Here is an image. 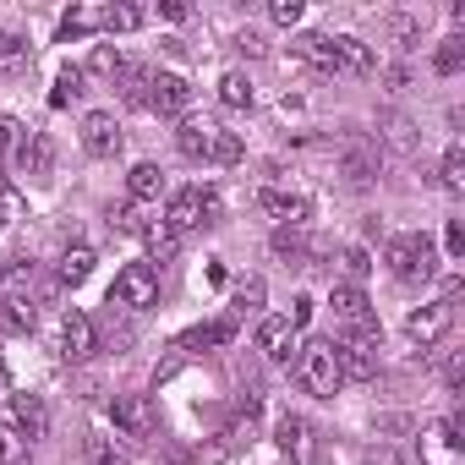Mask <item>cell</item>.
Here are the masks:
<instances>
[{"mask_svg":"<svg viewBox=\"0 0 465 465\" xmlns=\"http://www.w3.org/2000/svg\"><path fill=\"white\" fill-rule=\"evenodd\" d=\"M296 383L312 394V400H334L345 389V372H340V345L334 340H307L296 351Z\"/></svg>","mask_w":465,"mask_h":465,"instance_id":"6da1fadb","label":"cell"},{"mask_svg":"<svg viewBox=\"0 0 465 465\" xmlns=\"http://www.w3.org/2000/svg\"><path fill=\"white\" fill-rule=\"evenodd\" d=\"M383 263L394 269V280H405V285H427V280L438 274V247H432L427 236H394L389 252H383Z\"/></svg>","mask_w":465,"mask_h":465,"instance_id":"7a4b0ae2","label":"cell"},{"mask_svg":"<svg viewBox=\"0 0 465 465\" xmlns=\"http://www.w3.org/2000/svg\"><path fill=\"white\" fill-rule=\"evenodd\" d=\"M164 224L175 230V236H186V230H197V224H219V197H213V192H203V186H186V192H175V197H170Z\"/></svg>","mask_w":465,"mask_h":465,"instance_id":"3957f363","label":"cell"},{"mask_svg":"<svg viewBox=\"0 0 465 465\" xmlns=\"http://www.w3.org/2000/svg\"><path fill=\"white\" fill-rule=\"evenodd\" d=\"M159 302V269L153 263H126L115 274V291H110V307H132V312H148Z\"/></svg>","mask_w":465,"mask_h":465,"instance_id":"277c9868","label":"cell"},{"mask_svg":"<svg viewBox=\"0 0 465 465\" xmlns=\"http://www.w3.org/2000/svg\"><path fill=\"white\" fill-rule=\"evenodd\" d=\"M465 421L460 416H443L427 438H421V465H460V449H465Z\"/></svg>","mask_w":465,"mask_h":465,"instance_id":"5b68a950","label":"cell"},{"mask_svg":"<svg viewBox=\"0 0 465 465\" xmlns=\"http://www.w3.org/2000/svg\"><path fill=\"white\" fill-rule=\"evenodd\" d=\"M258 208H263L269 219H280V230H302V224L312 219L307 192H280V186H269V192L258 197Z\"/></svg>","mask_w":465,"mask_h":465,"instance_id":"8992f818","label":"cell"},{"mask_svg":"<svg viewBox=\"0 0 465 465\" xmlns=\"http://www.w3.org/2000/svg\"><path fill=\"white\" fill-rule=\"evenodd\" d=\"M449 323H454V307H449V302H427V307H416V312L405 318V334L427 351V345H438V340L449 334Z\"/></svg>","mask_w":465,"mask_h":465,"instance_id":"52a82bcc","label":"cell"},{"mask_svg":"<svg viewBox=\"0 0 465 465\" xmlns=\"http://www.w3.org/2000/svg\"><path fill=\"white\" fill-rule=\"evenodd\" d=\"M186 104H192L186 77H175V72H153V77H148V110H159V115H181Z\"/></svg>","mask_w":465,"mask_h":465,"instance_id":"ba28073f","label":"cell"},{"mask_svg":"<svg viewBox=\"0 0 465 465\" xmlns=\"http://www.w3.org/2000/svg\"><path fill=\"white\" fill-rule=\"evenodd\" d=\"M83 148H88L94 159H110V153L121 148V121H115L110 110H94V115H83Z\"/></svg>","mask_w":465,"mask_h":465,"instance_id":"9c48e42d","label":"cell"},{"mask_svg":"<svg viewBox=\"0 0 465 465\" xmlns=\"http://www.w3.org/2000/svg\"><path fill=\"white\" fill-rule=\"evenodd\" d=\"M340 170H345V181H351V186H372V175L383 170V153H378L372 143L351 137V143H345V153H340Z\"/></svg>","mask_w":465,"mask_h":465,"instance_id":"30bf717a","label":"cell"},{"mask_svg":"<svg viewBox=\"0 0 465 465\" xmlns=\"http://www.w3.org/2000/svg\"><path fill=\"white\" fill-rule=\"evenodd\" d=\"M110 416H115V427H121L126 438H148V432H153V405H148V394H115Z\"/></svg>","mask_w":465,"mask_h":465,"instance_id":"8fae6325","label":"cell"},{"mask_svg":"<svg viewBox=\"0 0 465 465\" xmlns=\"http://www.w3.org/2000/svg\"><path fill=\"white\" fill-rule=\"evenodd\" d=\"M61 356L66 361H88L94 356V318L88 312H66L61 318Z\"/></svg>","mask_w":465,"mask_h":465,"instance_id":"7c38bea8","label":"cell"},{"mask_svg":"<svg viewBox=\"0 0 465 465\" xmlns=\"http://www.w3.org/2000/svg\"><path fill=\"white\" fill-rule=\"evenodd\" d=\"M12 427H17L28 443L45 438V432H50V405H45L39 394H17V400H12Z\"/></svg>","mask_w":465,"mask_h":465,"instance_id":"4fadbf2b","label":"cell"},{"mask_svg":"<svg viewBox=\"0 0 465 465\" xmlns=\"http://www.w3.org/2000/svg\"><path fill=\"white\" fill-rule=\"evenodd\" d=\"M12 153H17V170H23V175H50V164H55V143H50L45 132H28Z\"/></svg>","mask_w":465,"mask_h":465,"instance_id":"5bb4252c","label":"cell"},{"mask_svg":"<svg viewBox=\"0 0 465 465\" xmlns=\"http://www.w3.org/2000/svg\"><path fill=\"white\" fill-rule=\"evenodd\" d=\"M296 55H302L307 66H318L323 77H340V61H334V39H329V34H302V39H296Z\"/></svg>","mask_w":465,"mask_h":465,"instance_id":"9a60e30c","label":"cell"},{"mask_svg":"<svg viewBox=\"0 0 465 465\" xmlns=\"http://www.w3.org/2000/svg\"><path fill=\"white\" fill-rule=\"evenodd\" d=\"M334 61H340V77H367L372 72V50L356 34H340L334 39Z\"/></svg>","mask_w":465,"mask_h":465,"instance_id":"2e32d148","label":"cell"},{"mask_svg":"<svg viewBox=\"0 0 465 465\" xmlns=\"http://www.w3.org/2000/svg\"><path fill=\"white\" fill-rule=\"evenodd\" d=\"M329 307L351 323V329H361V323H372V307H367V296H361V285H334V296H329Z\"/></svg>","mask_w":465,"mask_h":465,"instance_id":"e0dca14e","label":"cell"},{"mask_svg":"<svg viewBox=\"0 0 465 465\" xmlns=\"http://www.w3.org/2000/svg\"><path fill=\"white\" fill-rule=\"evenodd\" d=\"M258 345L269 351V361H291V351H296V329H291L285 318H263V329H258Z\"/></svg>","mask_w":465,"mask_h":465,"instance_id":"ac0fdd59","label":"cell"},{"mask_svg":"<svg viewBox=\"0 0 465 465\" xmlns=\"http://www.w3.org/2000/svg\"><path fill=\"white\" fill-rule=\"evenodd\" d=\"M230 340H236V318H219V323H203V329L181 334L175 345L181 351H208V345H230Z\"/></svg>","mask_w":465,"mask_h":465,"instance_id":"d6986e66","label":"cell"},{"mask_svg":"<svg viewBox=\"0 0 465 465\" xmlns=\"http://www.w3.org/2000/svg\"><path fill=\"white\" fill-rule=\"evenodd\" d=\"M143 23H148V12H143V6H132V0L99 6V28H104V34H132V28H143Z\"/></svg>","mask_w":465,"mask_h":465,"instance_id":"ffe728a7","label":"cell"},{"mask_svg":"<svg viewBox=\"0 0 465 465\" xmlns=\"http://www.w3.org/2000/svg\"><path fill=\"white\" fill-rule=\"evenodd\" d=\"M208 143H213V126H208V121H181V126H175L181 159H208Z\"/></svg>","mask_w":465,"mask_h":465,"instance_id":"44dd1931","label":"cell"},{"mask_svg":"<svg viewBox=\"0 0 465 465\" xmlns=\"http://www.w3.org/2000/svg\"><path fill=\"white\" fill-rule=\"evenodd\" d=\"M164 192V170L159 164H132V175H126V197L132 203H153Z\"/></svg>","mask_w":465,"mask_h":465,"instance_id":"7402d4cb","label":"cell"},{"mask_svg":"<svg viewBox=\"0 0 465 465\" xmlns=\"http://www.w3.org/2000/svg\"><path fill=\"white\" fill-rule=\"evenodd\" d=\"M28 66H34L28 39H23V34H0V77H17V72H28Z\"/></svg>","mask_w":465,"mask_h":465,"instance_id":"603a6c76","label":"cell"},{"mask_svg":"<svg viewBox=\"0 0 465 465\" xmlns=\"http://www.w3.org/2000/svg\"><path fill=\"white\" fill-rule=\"evenodd\" d=\"M94 263H99V258H94V247H66V252H61L55 280H61V285H83V280L94 274Z\"/></svg>","mask_w":465,"mask_h":465,"instance_id":"cb8c5ba5","label":"cell"},{"mask_svg":"<svg viewBox=\"0 0 465 465\" xmlns=\"http://www.w3.org/2000/svg\"><path fill=\"white\" fill-rule=\"evenodd\" d=\"M34 329V302L28 296H6L0 302V334H28Z\"/></svg>","mask_w":465,"mask_h":465,"instance_id":"d4e9b609","label":"cell"},{"mask_svg":"<svg viewBox=\"0 0 465 465\" xmlns=\"http://www.w3.org/2000/svg\"><path fill=\"white\" fill-rule=\"evenodd\" d=\"M83 94H88V72H83V66H66V72L55 77V88H50V104H55V110H66V104H72V99H83Z\"/></svg>","mask_w":465,"mask_h":465,"instance_id":"484cf974","label":"cell"},{"mask_svg":"<svg viewBox=\"0 0 465 465\" xmlns=\"http://www.w3.org/2000/svg\"><path fill=\"white\" fill-rule=\"evenodd\" d=\"M219 104L247 110V104H252V77H247V72H224V77H219Z\"/></svg>","mask_w":465,"mask_h":465,"instance_id":"4316f807","label":"cell"},{"mask_svg":"<svg viewBox=\"0 0 465 465\" xmlns=\"http://www.w3.org/2000/svg\"><path fill=\"white\" fill-rule=\"evenodd\" d=\"M143 242H148V252L164 263V258H175V247H181V236H175V230L159 219V224H143Z\"/></svg>","mask_w":465,"mask_h":465,"instance_id":"83f0119b","label":"cell"},{"mask_svg":"<svg viewBox=\"0 0 465 465\" xmlns=\"http://www.w3.org/2000/svg\"><path fill=\"white\" fill-rule=\"evenodd\" d=\"M94 28H99V6H72L61 17V39H88Z\"/></svg>","mask_w":465,"mask_h":465,"instance_id":"f1b7e54d","label":"cell"},{"mask_svg":"<svg viewBox=\"0 0 465 465\" xmlns=\"http://www.w3.org/2000/svg\"><path fill=\"white\" fill-rule=\"evenodd\" d=\"M0 465H28V438L12 421H0Z\"/></svg>","mask_w":465,"mask_h":465,"instance_id":"f546056e","label":"cell"},{"mask_svg":"<svg viewBox=\"0 0 465 465\" xmlns=\"http://www.w3.org/2000/svg\"><path fill=\"white\" fill-rule=\"evenodd\" d=\"M208 159H213V164H236V159H242V137H236V132H224V126H213Z\"/></svg>","mask_w":465,"mask_h":465,"instance_id":"4dcf8cb0","label":"cell"},{"mask_svg":"<svg viewBox=\"0 0 465 465\" xmlns=\"http://www.w3.org/2000/svg\"><path fill=\"white\" fill-rule=\"evenodd\" d=\"M148 77H153V72H143V66H126V72H121V94H126V104L148 110Z\"/></svg>","mask_w":465,"mask_h":465,"instance_id":"1f68e13d","label":"cell"},{"mask_svg":"<svg viewBox=\"0 0 465 465\" xmlns=\"http://www.w3.org/2000/svg\"><path fill=\"white\" fill-rule=\"evenodd\" d=\"M438 175H443V192H465V148H460V143H449Z\"/></svg>","mask_w":465,"mask_h":465,"instance_id":"d6a6232c","label":"cell"},{"mask_svg":"<svg viewBox=\"0 0 465 465\" xmlns=\"http://www.w3.org/2000/svg\"><path fill=\"white\" fill-rule=\"evenodd\" d=\"M302 432H307V421H302V416H280V449H285V454H296V460H302V449H307V438H302Z\"/></svg>","mask_w":465,"mask_h":465,"instance_id":"836d02e7","label":"cell"},{"mask_svg":"<svg viewBox=\"0 0 465 465\" xmlns=\"http://www.w3.org/2000/svg\"><path fill=\"white\" fill-rule=\"evenodd\" d=\"M88 72H99V77H121V72H126V61H121V50H115V45H99V50H94V61H88Z\"/></svg>","mask_w":465,"mask_h":465,"instance_id":"e575fe53","label":"cell"},{"mask_svg":"<svg viewBox=\"0 0 465 465\" xmlns=\"http://www.w3.org/2000/svg\"><path fill=\"white\" fill-rule=\"evenodd\" d=\"M23 208H28V203H23V192H17V186H12L6 175H0V224H12V219H23Z\"/></svg>","mask_w":465,"mask_h":465,"instance_id":"d590c367","label":"cell"},{"mask_svg":"<svg viewBox=\"0 0 465 465\" xmlns=\"http://www.w3.org/2000/svg\"><path fill=\"white\" fill-rule=\"evenodd\" d=\"M432 66H438V77H454V72L465 66V45H460V39H449V45L432 55Z\"/></svg>","mask_w":465,"mask_h":465,"instance_id":"8d00e7d4","label":"cell"},{"mask_svg":"<svg viewBox=\"0 0 465 465\" xmlns=\"http://www.w3.org/2000/svg\"><path fill=\"white\" fill-rule=\"evenodd\" d=\"M274 252H280V258H291V263H296V258H302V252H307V242H302V230H274Z\"/></svg>","mask_w":465,"mask_h":465,"instance_id":"74e56055","label":"cell"},{"mask_svg":"<svg viewBox=\"0 0 465 465\" xmlns=\"http://www.w3.org/2000/svg\"><path fill=\"white\" fill-rule=\"evenodd\" d=\"M110 224H115V230H126V236H143V213H137V208H126V203H121V208H110Z\"/></svg>","mask_w":465,"mask_h":465,"instance_id":"f35d334b","label":"cell"},{"mask_svg":"<svg viewBox=\"0 0 465 465\" xmlns=\"http://www.w3.org/2000/svg\"><path fill=\"white\" fill-rule=\"evenodd\" d=\"M269 17H274L280 28H296V23H302V0H274Z\"/></svg>","mask_w":465,"mask_h":465,"instance_id":"ab89813d","label":"cell"},{"mask_svg":"<svg viewBox=\"0 0 465 465\" xmlns=\"http://www.w3.org/2000/svg\"><path fill=\"white\" fill-rule=\"evenodd\" d=\"M252 307H263V280H247L236 291V312H252Z\"/></svg>","mask_w":465,"mask_h":465,"instance_id":"60d3db41","label":"cell"},{"mask_svg":"<svg viewBox=\"0 0 465 465\" xmlns=\"http://www.w3.org/2000/svg\"><path fill=\"white\" fill-rule=\"evenodd\" d=\"M443 252L449 258H465V224L460 219H449V230H443Z\"/></svg>","mask_w":465,"mask_h":465,"instance_id":"b9f144b4","label":"cell"},{"mask_svg":"<svg viewBox=\"0 0 465 465\" xmlns=\"http://www.w3.org/2000/svg\"><path fill=\"white\" fill-rule=\"evenodd\" d=\"M345 269H351V274H356V280H361V274H367V269H372V258H367V252H361V247H351V252H345Z\"/></svg>","mask_w":465,"mask_h":465,"instance_id":"7bdbcfd3","label":"cell"},{"mask_svg":"<svg viewBox=\"0 0 465 465\" xmlns=\"http://www.w3.org/2000/svg\"><path fill=\"white\" fill-rule=\"evenodd\" d=\"M307 318H312V302H307V296H296V307H291V318H285V323H291V329H307Z\"/></svg>","mask_w":465,"mask_h":465,"instance_id":"ee69618b","label":"cell"},{"mask_svg":"<svg viewBox=\"0 0 465 465\" xmlns=\"http://www.w3.org/2000/svg\"><path fill=\"white\" fill-rule=\"evenodd\" d=\"M88 454H94L99 465H121V454H115V449H110L104 438H94V443H88Z\"/></svg>","mask_w":465,"mask_h":465,"instance_id":"f6af8a7d","label":"cell"},{"mask_svg":"<svg viewBox=\"0 0 465 465\" xmlns=\"http://www.w3.org/2000/svg\"><path fill=\"white\" fill-rule=\"evenodd\" d=\"M159 17H170V23H186V17H192V6H186V0H164V6H159Z\"/></svg>","mask_w":465,"mask_h":465,"instance_id":"bcb514c9","label":"cell"},{"mask_svg":"<svg viewBox=\"0 0 465 465\" xmlns=\"http://www.w3.org/2000/svg\"><path fill=\"white\" fill-rule=\"evenodd\" d=\"M443 383H449V389H460V383H465V361H460V356H449V367H443Z\"/></svg>","mask_w":465,"mask_h":465,"instance_id":"7dc6e473","label":"cell"},{"mask_svg":"<svg viewBox=\"0 0 465 465\" xmlns=\"http://www.w3.org/2000/svg\"><path fill=\"white\" fill-rule=\"evenodd\" d=\"M6 274H12V263H6V258H0V285H6Z\"/></svg>","mask_w":465,"mask_h":465,"instance_id":"c3c4849f","label":"cell"},{"mask_svg":"<svg viewBox=\"0 0 465 465\" xmlns=\"http://www.w3.org/2000/svg\"><path fill=\"white\" fill-rule=\"evenodd\" d=\"M0 383H6V361H0Z\"/></svg>","mask_w":465,"mask_h":465,"instance_id":"681fc988","label":"cell"}]
</instances>
